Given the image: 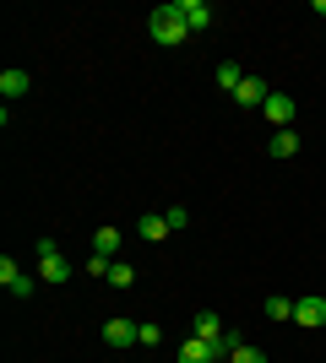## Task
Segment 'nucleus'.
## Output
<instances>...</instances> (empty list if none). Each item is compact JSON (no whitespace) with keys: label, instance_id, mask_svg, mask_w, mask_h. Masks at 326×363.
Returning <instances> with one entry per match:
<instances>
[{"label":"nucleus","instance_id":"4468645a","mask_svg":"<svg viewBox=\"0 0 326 363\" xmlns=\"http://www.w3.org/2000/svg\"><path fill=\"white\" fill-rule=\"evenodd\" d=\"M239 82H245V71H239V60H223V65H217V87L229 92V98H234V92H239Z\"/></svg>","mask_w":326,"mask_h":363},{"label":"nucleus","instance_id":"aec40b11","mask_svg":"<svg viewBox=\"0 0 326 363\" xmlns=\"http://www.w3.org/2000/svg\"><path fill=\"white\" fill-rule=\"evenodd\" d=\"M109 266H114L109 255H93V260H87V277H104V282H109Z\"/></svg>","mask_w":326,"mask_h":363},{"label":"nucleus","instance_id":"7ed1b4c3","mask_svg":"<svg viewBox=\"0 0 326 363\" xmlns=\"http://www.w3.org/2000/svg\"><path fill=\"white\" fill-rule=\"evenodd\" d=\"M141 342V320H104V347L125 352V347H136Z\"/></svg>","mask_w":326,"mask_h":363},{"label":"nucleus","instance_id":"a211bd4d","mask_svg":"<svg viewBox=\"0 0 326 363\" xmlns=\"http://www.w3.org/2000/svg\"><path fill=\"white\" fill-rule=\"evenodd\" d=\"M229 363H266V352L245 342V347H234V352H229Z\"/></svg>","mask_w":326,"mask_h":363},{"label":"nucleus","instance_id":"2eb2a0df","mask_svg":"<svg viewBox=\"0 0 326 363\" xmlns=\"http://www.w3.org/2000/svg\"><path fill=\"white\" fill-rule=\"evenodd\" d=\"M266 152H272V157H294L299 152V130H272V147Z\"/></svg>","mask_w":326,"mask_h":363},{"label":"nucleus","instance_id":"6e6552de","mask_svg":"<svg viewBox=\"0 0 326 363\" xmlns=\"http://www.w3.org/2000/svg\"><path fill=\"white\" fill-rule=\"evenodd\" d=\"M266 98H272V87H266L261 76H245V82H239V92H234V104H239V108H261Z\"/></svg>","mask_w":326,"mask_h":363},{"label":"nucleus","instance_id":"39448f33","mask_svg":"<svg viewBox=\"0 0 326 363\" xmlns=\"http://www.w3.org/2000/svg\"><path fill=\"white\" fill-rule=\"evenodd\" d=\"M0 288L11 293V298H33V277L22 272L11 255H0Z\"/></svg>","mask_w":326,"mask_h":363},{"label":"nucleus","instance_id":"20e7f679","mask_svg":"<svg viewBox=\"0 0 326 363\" xmlns=\"http://www.w3.org/2000/svg\"><path fill=\"white\" fill-rule=\"evenodd\" d=\"M261 114L272 120V130H294V114H299V104L288 98V92H272V98L261 104Z\"/></svg>","mask_w":326,"mask_h":363},{"label":"nucleus","instance_id":"423d86ee","mask_svg":"<svg viewBox=\"0 0 326 363\" xmlns=\"http://www.w3.org/2000/svg\"><path fill=\"white\" fill-rule=\"evenodd\" d=\"M294 325H305V331L326 325V298H321V293H305V298H294Z\"/></svg>","mask_w":326,"mask_h":363},{"label":"nucleus","instance_id":"0eeeda50","mask_svg":"<svg viewBox=\"0 0 326 363\" xmlns=\"http://www.w3.org/2000/svg\"><path fill=\"white\" fill-rule=\"evenodd\" d=\"M174 6H180V16H185V28H190V33H207V28L217 22V11L207 6V0H174Z\"/></svg>","mask_w":326,"mask_h":363},{"label":"nucleus","instance_id":"9b49d317","mask_svg":"<svg viewBox=\"0 0 326 363\" xmlns=\"http://www.w3.org/2000/svg\"><path fill=\"white\" fill-rule=\"evenodd\" d=\"M174 363H217V358H212V347H207L202 336H185V342H180V358H174Z\"/></svg>","mask_w":326,"mask_h":363},{"label":"nucleus","instance_id":"1a4fd4ad","mask_svg":"<svg viewBox=\"0 0 326 363\" xmlns=\"http://www.w3.org/2000/svg\"><path fill=\"white\" fill-rule=\"evenodd\" d=\"M28 87H33L28 71H16V65H11V71H0V98H6V104H11V98H22Z\"/></svg>","mask_w":326,"mask_h":363},{"label":"nucleus","instance_id":"f257e3e1","mask_svg":"<svg viewBox=\"0 0 326 363\" xmlns=\"http://www.w3.org/2000/svg\"><path fill=\"white\" fill-rule=\"evenodd\" d=\"M147 33H153V44H163V49H180V44L190 38L185 16H180V6H158V11L147 16Z\"/></svg>","mask_w":326,"mask_h":363},{"label":"nucleus","instance_id":"f03ea898","mask_svg":"<svg viewBox=\"0 0 326 363\" xmlns=\"http://www.w3.org/2000/svg\"><path fill=\"white\" fill-rule=\"evenodd\" d=\"M38 277H44V282H55V288H60L65 277H71V260H65L49 239H38Z\"/></svg>","mask_w":326,"mask_h":363},{"label":"nucleus","instance_id":"412c9836","mask_svg":"<svg viewBox=\"0 0 326 363\" xmlns=\"http://www.w3.org/2000/svg\"><path fill=\"white\" fill-rule=\"evenodd\" d=\"M163 217H169V228H185V223H190V212H185V206H169Z\"/></svg>","mask_w":326,"mask_h":363},{"label":"nucleus","instance_id":"6ab92c4d","mask_svg":"<svg viewBox=\"0 0 326 363\" xmlns=\"http://www.w3.org/2000/svg\"><path fill=\"white\" fill-rule=\"evenodd\" d=\"M163 342V325H153V320H141V347H158Z\"/></svg>","mask_w":326,"mask_h":363},{"label":"nucleus","instance_id":"dca6fc26","mask_svg":"<svg viewBox=\"0 0 326 363\" xmlns=\"http://www.w3.org/2000/svg\"><path fill=\"white\" fill-rule=\"evenodd\" d=\"M266 320H294V298H288V293H272V298H266Z\"/></svg>","mask_w":326,"mask_h":363},{"label":"nucleus","instance_id":"ddd939ff","mask_svg":"<svg viewBox=\"0 0 326 363\" xmlns=\"http://www.w3.org/2000/svg\"><path fill=\"white\" fill-rule=\"evenodd\" d=\"M169 233H174V228H169V217H163V212H147V217H141V239H147V244L169 239Z\"/></svg>","mask_w":326,"mask_h":363},{"label":"nucleus","instance_id":"f3484780","mask_svg":"<svg viewBox=\"0 0 326 363\" xmlns=\"http://www.w3.org/2000/svg\"><path fill=\"white\" fill-rule=\"evenodd\" d=\"M109 282H114V288H131V282H136V272H131L125 260H114V266H109Z\"/></svg>","mask_w":326,"mask_h":363},{"label":"nucleus","instance_id":"9d476101","mask_svg":"<svg viewBox=\"0 0 326 363\" xmlns=\"http://www.w3.org/2000/svg\"><path fill=\"white\" fill-rule=\"evenodd\" d=\"M223 331H229V325H223V320H217L212 309H202V315L190 320V336H202V342H217Z\"/></svg>","mask_w":326,"mask_h":363},{"label":"nucleus","instance_id":"f8f14e48","mask_svg":"<svg viewBox=\"0 0 326 363\" xmlns=\"http://www.w3.org/2000/svg\"><path fill=\"white\" fill-rule=\"evenodd\" d=\"M120 239H125L120 228H98V233H93V255H109V260H114V255H120Z\"/></svg>","mask_w":326,"mask_h":363}]
</instances>
